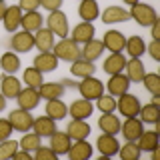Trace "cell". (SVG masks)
Masks as SVG:
<instances>
[{"label":"cell","instance_id":"cell-52","mask_svg":"<svg viewBox=\"0 0 160 160\" xmlns=\"http://www.w3.org/2000/svg\"><path fill=\"white\" fill-rule=\"evenodd\" d=\"M122 2H124V4H128V6H134V4L140 2V0H122Z\"/></svg>","mask_w":160,"mask_h":160},{"label":"cell","instance_id":"cell-42","mask_svg":"<svg viewBox=\"0 0 160 160\" xmlns=\"http://www.w3.org/2000/svg\"><path fill=\"white\" fill-rule=\"evenodd\" d=\"M18 148H20V146H18L16 140H10V138L2 140V142H0V160H8V158H12V154L16 152Z\"/></svg>","mask_w":160,"mask_h":160},{"label":"cell","instance_id":"cell-9","mask_svg":"<svg viewBox=\"0 0 160 160\" xmlns=\"http://www.w3.org/2000/svg\"><path fill=\"white\" fill-rule=\"evenodd\" d=\"M144 124H142V120H140L138 116H130L126 118V122L124 124H120V132H122V136L124 140H132V142H136L138 136L142 134V128Z\"/></svg>","mask_w":160,"mask_h":160},{"label":"cell","instance_id":"cell-7","mask_svg":"<svg viewBox=\"0 0 160 160\" xmlns=\"http://www.w3.org/2000/svg\"><path fill=\"white\" fill-rule=\"evenodd\" d=\"M96 148H98V152L102 154L104 158H110V156H114V154H118L120 144H118V140H116L114 134L102 132L98 136V140H96Z\"/></svg>","mask_w":160,"mask_h":160},{"label":"cell","instance_id":"cell-27","mask_svg":"<svg viewBox=\"0 0 160 160\" xmlns=\"http://www.w3.org/2000/svg\"><path fill=\"white\" fill-rule=\"evenodd\" d=\"M78 14L84 22H92L100 16V6L96 0H80V6H78Z\"/></svg>","mask_w":160,"mask_h":160},{"label":"cell","instance_id":"cell-28","mask_svg":"<svg viewBox=\"0 0 160 160\" xmlns=\"http://www.w3.org/2000/svg\"><path fill=\"white\" fill-rule=\"evenodd\" d=\"M42 24H44V18L38 10L24 12L22 20H20V26H22V30H26V32H36L38 28H42Z\"/></svg>","mask_w":160,"mask_h":160},{"label":"cell","instance_id":"cell-3","mask_svg":"<svg viewBox=\"0 0 160 160\" xmlns=\"http://www.w3.org/2000/svg\"><path fill=\"white\" fill-rule=\"evenodd\" d=\"M78 92H80V96L82 98H86V100H96L100 94H104V84L100 82V80L94 76H86V78H82L78 82Z\"/></svg>","mask_w":160,"mask_h":160},{"label":"cell","instance_id":"cell-4","mask_svg":"<svg viewBox=\"0 0 160 160\" xmlns=\"http://www.w3.org/2000/svg\"><path fill=\"white\" fill-rule=\"evenodd\" d=\"M8 122L12 130H16V132H28V130H32V114H30V110H24V108H14L12 112L8 114Z\"/></svg>","mask_w":160,"mask_h":160},{"label":"cell","instance_id":"cell-20","mask_svg":"<svg viewBox=\"0 0 160 160\" xmlns=\"http://www.w3.org/2000/svg\"><path fill=\"white\" fill-rule=\"evenodd\" d=\"M34 46H36L40 52H50L54 48V34L50 32L48 28H38L34 32Z\"/></svg>","mask_w":160,"mask_h":160},{"label":"cell","instance_id":"cell-1","mask_svg":"<svg viewBox=\"0 0 160 160\" xmlns=\"http://www.w3.org/2000/svg\"><path fill=\"white\" fill-rule=\"evenodd\" d=\"M54 56L58 60H66V62H74L76 58H80V44H76L72 38H60V42L54 44L52 48Z\"/></svg>","mask_w":160,"mask_h":160},{"label":"cell","instance_id":"cell-15","mask_svg":"<svg viewBox=\"0 0 160 160\" xmlns=\"http://www.w3.org/2000/svg\"><path fill=\"white\" fill-rule=\"evenodd\" d=\"M66 154L70 156V160H86V158L92 156V144L86 142V138L74 140V142L70 144Z\"/></svg>","mask_w":160,"mask_h":160},{"label":"cell","instance_id":"cell-6","mask_svg":"<svg viewBox=\"0 0 160 160\" xmlns=\"http://www.w3.org/2000/svg\"><path fill=\"white\" fill-rule=\"evenodd\" d=\"M140 100L134 96V94H130V92H124L122 96H118V100H116V110L122 116H126V118H130V116H138V112H140Z\"/></svg>","mask_w":160,"mask_h":160},{"label":"cell","instance_id":"cell-29","mask_svg":"<svg viewBox=\"0 0 160 160\" xmlns=\"http://www.w3.org/2000/svg\"><path fill=\"white\" fill-rule=\"evenodd\" d=\"M124 70H126V76H128L130 82H142L144 74H146L144 64L140 62V58H130V60H126Z\"/></svg>","mask_w":160,"mask_h":160},{"label":"cell","instance_id":"cell-23","mask_svg":"<svg viewBox=\"0 0 160 160\" xmlns=\"http://www.w3.org/2000/svg\"><path fill=\"white\" fill-rule=\"evenodd\" d=\"M20 20H22V10H20L18 4H14V6H8L6 12H4V28L8 30V32H16L18 26H20Z\"/></svg>","mask_w":160,"mask_h":160},{"label":"cell","instance_id":"cell-31","mask_svg":"<svg viewBox=\"0 0 160 160\" xmlns=\"http://www.w3.org/2000/svg\"><path fill=\"white\" fill-rule=\"evenodd\" d=\"M136 144L142 152H152L154 148H158V130H142Z\"/></svg>","mask_w":160,"mask_h":160},{"label":"cell","instance_id":"cell-24","mask_svg":"<svg viewBox=\"0 0 160 160\" xmlns=\"http://www.w3.org/2000/svg\"><path fill=\"white\" fill-rule=\"evenodd\" d=\"M64 92H66V86L62 82H42V86L38 88L40 98H44V100L60 98V96H64Z\"/></svg>","mask_w":160,"mask_h":160},{"label":"cell","instance_id":"cell-2","mask_svg":"<svg viewBox=\"0 0 160 160\" xmlns=\"http://www.w3.org/2000/svg\"><path fill=\"white\" fill-rule=\"evenodd\" d=\"M130 18L136 20V24H140V26L148 28L152 26V22L156 20V10H154L150 4H142V2H136L134 6H130Z\"/></svg>","mask_w":160,"mask_h":160},{"label":"cell","instance_id":"cell-10","mask_svg":"<svg viewBox=\"0 0 160 160\" xmlns=\"http://www.w3.org/2000/svg\"><path fill=\"white\" fill-rule=\"evenodd\" d=\"M104 50H110V52H122L124 46H126V36H124L120 30H108L102 38Z\"/></svg>","mask_w":160,"mask_h":160},{"label":"cell","instance_id":"cell-33","mask_svg":"<svg viewBox=\"0 0 160 160\" xmlns=\"http://www.w3.org/2000/svg\"><path fill=\"white\" fill-rule=\"evenodd\" d=\"M138 118L142 120V124H154L156 126L160 122V106H156V104H144V106H140Z\"/></svg>","mask_w":160,"mask_h":160},{"label":"cell","instance_id":"cell-44","mask_svg":"<svg viewBox=\"0 0 160 160\" xmlns=\"http://www.w3.org/2000/svg\"><path fill=\"white\" fill-rule=\"evenodd\" d=\"M10 134H12V126H10L8 118H0V142L10 138Z\"/></svg>","mask_w":160,"mask_h":160},{"label":"cell","instance_id":"cell-11","mask_svg":"<svg viewBox=\"0 0 160 160\" xmlns=\"http://www.w3.org/2000/svg\"><path fill=\"white\" fill-rule=\"evenodd\" d=\"M10 46L14 48V52H30L34 46V34L32 32H14L10 38Z\"/></svg>","mask_w":160,"mask_h":160},{"label":"cell","instance_id":"cell-17","mask_svg":"<svg viewBox=\"0 0 160 160\" xmlns=\"http://www.w3.org/2000/svg\"><path fill=\"white\" fill-rule=\"evenodd\" d=\"M36 70L40 72H54V70L58 68V58L54 56V52L50 50V52H40L36 58H34V64H32Z\"/></svg>","mask_w":160,"mask_h":160},{"label":"cell","instance_id":"cell-45","mask_svg":"<svg viewBox=\"0 0 160 160\" xmlns=\"http://www.w3.org/2000/svg\"><path fill=\"white\" fill-rule=\"evenodd\" d=\"M146 52L150 54V58L152 60H160V40H152V42L146 46Z\"/></svg>","mask_w":160,"mask_h":160},{"label":"cell","instance_id":"cell-13","mask_svg":"<svg viewBox=\"0 0 160 160\" xmlns=\"http://www.w3.org/2000/svg\"><path fill=\"white\" fill-rule=\"evenodd\" d=\"M92 112H94L92 100H86V98H78L68 106V114L72 118H78V120H86Z\"/></svg>","mask_w":160,"mask_h":160},{"label":"cell","instance_id":"cell-25","mask_svg":"<svg viewBox=\"0 0 160 160\" xmlns=\"http://www.w3.org/2000/svg\"><path fill=\"white\" fill-rule=\"evenodd\" d=\"M104 52V44L102 40H88L86 44H84V48H80V56H82L84 60H90V62H94V60H98L100 56H102Z\"/></svg>","mask_w":160,"mask_h":160},{"label":"cell","instance_id":"cell-47","mask_svg":"<svg viewBox=\"0 0 160 160\" xmlns=\"http://www.w3.org/2000/svg\"><path fill=\"white\" fill-rule=\"evenodd\" d=\"M40 6H44L48 12H54V10H60L62 0H40Z\"/></svg>","mask_w":160,"mask_h":160},{"label":"cell","instance_id":"cell-48","mask_svg":"<svg viewBox=\"0 0 160 160\" xmlns=\"http://www.w3.org/2000/svg\"><path fill=\"white\" fill-rule=\"evenodd\" d=\"M150 34H152V40H160V20L156 18L150 26Z\"/></svg>","mask_w":160,"mask_h":160},{"label":"cell","instance_id":"cell-39","mask_svg":"<svg viewBox=\"0 0 160 160\" xmlns=\"http://www.w3.org/2000/svg\"><path fill=\"white\" fill-rule=\"evenodd\" d=\"M118 154H120V158H122V160H138L140 154H142V150L138 148L136 142H132V140H126V144L118 148Z\"/></svg>","mask_w":160,"mask_h":160},{"label":"cell","instance_id":"cell-35","mask_svg":"<svg viewBox=\"0 0 160 160\" xmlns=\"http://www.w3.org/2000/svg\"><path fill=\"white\" fill-rule=\"evenodd\" d=\"M124 50H128L130 58H140L144 52H146V44H144V40L140 36H130V38H126Z\"/></svg>","mask_w":160,"mask_h":160},{"label":"cell","instance_id":"cell-32","mask_svg":"<svg viewBox=\"0 0 160 160\" xmlns=\"http://www.w3.org/2000/svg\"><path fill=\"white\" fill-rule=\"evenodd\" d=\"M46 116H50L52 120H62L64 116H68V106L62 102L60 98L54 100H46Z\"/></svg>","mask_w":160,"mask_h":160},{"label":"cell","instance_id":"cell-46","mask_svg":"<svg viewBox=\"0 0 160 160\" xmlns=\"http://www.w3.org/2000/svg\"><path fill=\"white\" fill-rule=\"evenodd\" d=\"M18 6H20L22 12H32V10L40 8V0H20Z\"/></svg>","mask_w":160,"mask_h":160},{"label":"cell","instance_id":"cell-37","mask_svg":"<svg viewBox=\"0 0 160 160\" xmlns=\"http://www.w3.org/2000/svg\"><path fill=\"white\" fill-rule=\"evenodd\" d=\"M22 80H24V84H26V86H30V88H36V90H38L40 86H42V82H44L42 72H40V70H36L34 66H30V68L24 70Z\"/></svg>","mask_w":160,"mask_h":160},{"label":"cell","instance_id":"cell-53","mask_svg":"<svg viewBox=\"0 0 160 160\" xmlns=\"http://www.w3.org/2000/svg\"><path fill=\"white\" fill-rule=\"evenodd\" d=\"M0 2H4V0H0Z\"/></svg>","mask_w":160,"mask_h":160},{"label":"cell","instance_id":"cell-49","mask_svg":"<svg viewBox=\"0 0 160 160\" xmlns=\"http://www.w3.org/2000/svg\"><path fill=\"white\" fill-rule=\"evenodd\" d=\"M12 158H16V160H32V152H28V150H16V152L12 154Z\"/></svg>","mask_w":160,"mask_h":160},{"label":"cell","instance_id":"cell-16","mask_svg":"<svg viewBox=\"0 0 160 160\" xmlns=\"http://www.w3.org/2000/svg\"><path fill=\"white\" fill-rule=\"evenodd\" d=\"M70 144H72V138L68 136L66 132H60V130H54V134L50 136V144L48 146L56 152V156H64L68 152Z\"/></svg>","mask_w":160,"mask_h":160},{"label":"cell","instance_id":"cell-30","mask_svg":"<svg viewBox=\"0 0 160 160\" xmlns=\"http://www.w3.org/2000/svg\"><path fill=\"white\" fill-rule=\"evenodd\" d=\"M66 134L72 140H82V138H88L90 134V126L86 124V120H78V118H72L66 128Z\"/></svg>","mask_w":160,"mask_h":160},{"label":"cell","instance_id":"cell-8","mask_svg":"<svg viewBox=\"0 0 160 160\" xmlns=\"http://www.w3.org/2000/svg\"><path fill=\"white\" fill-rule=\"evenodd\" d=\"M130 80L126 74H122V72H118V74H112L110 76V80L106 82V88H108V92H110V96H122L124 92H128V88H130Z\"/></svg>","mask_w":160,"mask_h":160},{"label":"cell","instance_id":"cell-34","mask_svg":"<svg viewBox=\"0 0 160 160\" xmlns=\"http://www.w3.org/2000/svg\"><path fill=\"white\" fill-rule=\"evenodd\" d=\"M70 72H72V76H76V78L92 76V74H94V64L90 62V60H84L82 56H80V58H76V60L72 62Z\"/></svg>","mask_w":160,"mask_h":160},{"label":"cell","instance_id":"cell-50","mask_svg":"<svg viewBox=\"0 0 160 160\" xmlns=\"http://www.w3.org/2000/svg\"><path fill=\"white\" fill-rule=\"evenodd\" d=\"M6 100H8V98H6V96H4V94H2V92H0V112H2V110H4V108H6Z\"/></svg>","mask_w":160,"mask_h":160},{"label":"cell","instance_id":"cell-51","mask_svg":"<svg viewBox=\"0 0 160 160\" xmlns=\"http://www.w3.org/2000/svg\"><path fill=\"white\" fill-rule=\"evenodd\" d=\"M6 8H8L6 4H4V2H0V20L4 18V12H6Z\"/></svg>","mask_w":160,"mask_h":160},{"label":"cell","instance_id":"cell-18","mask_svg":"<svg viewBox=\"0 0 160 160\" xmlns=\"http://www.w3.org/2000/svg\"><path fill=\"white\" fill-rule=\"evenodd\" d=\"M94 26H92V22H80V24H76L74 26V30L70 32V38L74 40L76 44H86L88 40H92L94 38Z\"/></svg>","mask_w":160,"mask_h":160},{"label":"cell","instance_id":"cell-38","mask_svg":"<svg viewBox=\"0 0 160 160\" xmlns=\"http://www.w3.org/2000/svg\"><path fill=\"white\" fill-rule=\"evenodd\" d=\"M18 146L22 150H28V152H34L38 146H42V140L36 132H24V136L18 140Z\"/></svg>","mask_w":160,"mask_h":160},{"label":"cell","instance_id":"cell-12","mask_svg":"<svg viewBox=\"0 0 160 160\" xmlns=\"http://www.w3.org/2000/svg\"><path fill=\"white\" fill-rule=\"evenodd\" d=\"M16 100H18V108L34 110V108L38 106V102H40V94H38V90H36V88L26 86V88H22V90L18 92Z\"/></svg>","mask_w":160,"mask_h":160},{"label":"cell","instance_id":"cell-14","mask_svg":"<svg viewBox=\"0 0 160 160\" xmlns=\"http://www.w3.org/2000/svg\"><path fill=\"white\" fill-rule=\"evenodd\" d=\"M54 130H56V120H52L50 116H38L34 118L32 122V132H36L40 138H50L54 134Z\"/></svg>","mask_w":160,"mask_h":160},{"label":"cell","instance_id":"cell-43","mask_svg":"<svg viewBox=\"0 0 160 160\" xmlns=\"http://www.w3.org/2000/svg\"><path fill=\"white\" fill-rule=\"evenodd\" d=\"M34 158L36 160H56V152L50 146H38L34 150Z\"/></svg>","mask_w":160,"mask_h":160},{"label":"cell","instance_id":"cell-41","mask_svg":"<svg viewBox=\"0 0 160 160\" xmlns=\"http://www.w3.org/2000/svg\"><path fill=\"white\" fill-rule=\"evenodd\" d=\"M96 108L100 110V112H114L116 110V98L114 96H106V94H100V96L96 98Z\"/></svg>","mask_w":160,"mask_h":160},{"label":"cell","instance_id":"cell-21","mask_svg":"<svg viewBox=\"0 0 160 160\" xmlns=\"http://www.w3.org/2000/svg\"><path fill=\"white\" fill-rule=\"evenodd\" d=\"M120 124H122L120 118L112 112H102V116L98 118V128L106 134H114V136L120 132Z\"/></svg>","mask_w":160,"mask_h":160},{"label":"cell","instance_id":"cell-5","mask_svg":"<svg viewBox=\"0 0 160 160\" xmlns=\"http://www.w3.org/2000/svg\"><path fill=\"white\" fill-rule=\"evenodd\" d=\"M54 36L66 38L70 34V26H68V18L62 10H54V12H48V26H46Z\"/></svg>","mask_w":160,"mask_h":160},{"label":"cell","instance_id":"cell-26","mask_svg":"<svg viewBox=\"0 0 160 160\" xmlns=\"http://www.w3.org/2000/svg\"><path fill=\"white\" fill-rule=\"evenodd\" d=\"M100 18H102L104 24H116V22H126L130 18V14H128V10H124L120 6H108L100 14Z\"/></svg>","mask_w":160,"mask_h":160},{"label":"cell","instance_id":"cell-40","mask_svg":"<svg viewBox=\"0 0 160 160\" xmlns=\"http://www.w3.org/2000/svg\"><path fill=\"white\" fill-rule=\"evenodd\" d=\"M142 82H144V88H146L150 94H158L160 96V76L156 72H146L144 78H142Z\"/></svg>","mask_w":160,"mask_h":160},{"label":"cell","instance_id":"cell-36","mask_svg":"<svg viewBox=\"0 0 160 160\" xmlns=\"http://www.w3.org/2000/svg\"><path fill=\"white\" fill-rule=\"evenodd\" d=\"M0 68L6 74H16V70L20 68V58L16 56V52H4L0 58Z\"/></svg>","mask_w":160,"mask_h":160},{"label":"cell","instance_id":"cell-22","mask_svg":"<svg viewBox=\"0 0 160 160\" xmlns=\"http://www.w3.org/2000/svg\"><path fill=\"white\" fill-rule=\"evenodd\" d=\"M124 64H126V58H124L122 52H110V56L104 60V72L108 76L112 74H118V72H124Z\"/></svg>","mask_w":160,"mask_h":160},{"label":"cell","instance_id":"cell-19","mask_svg":"<svg viewBox=\"0 0 160 160\" xmlns=\"http://www.w3.org/2000/svg\"><path fill=\"white\" fill-rule=\"evenodd\" d=\"M20 90H22V84H20V80L14 74H4L0 78V92L6 98H16Z\"/></svg>","mask_w":160,"mask_h":160}]
</instances>
